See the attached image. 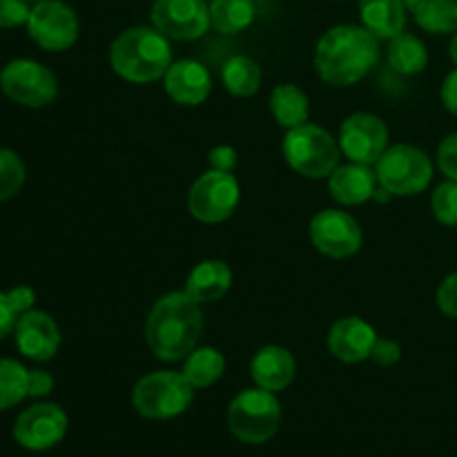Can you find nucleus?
<instances>
[{"mask_svg": "<svg viewBox=\"0 0 457 457\" xmlns=\"http://www.w3.org/2000/svg\"><path fill=\"white\" fill-rule=\"evenodd\" d=\"M204 333L201 303L190 295L168 293L152 306L145 324V339L154 357L163 361L186 360Z\"/></svg>", "mask_w": 457, "mask_h": 457, "instance_id": "f257e3e1", "label": "nucleus"}, {"mask_svg": "<svg viewBox=\"0 0 457 457\" xmlns=\"http://www.w3.org/2000/svg\"><path fill=\"white\" fill-rule=\"evenodd\" d=\"M379 58V38L366 27L337 25L326 31L315 49V70L324 83L348 87L364 79Z\"/></svg>", "mask_w": 457, "mask_h": 457, "instance_id": "f03ea898", "label": "nucleus"}, {"mask_svg": "<svg viewBox=\"0 0 457 457\" xmlns=\"http://www.w3.org/2000/svg\"><path fill=\"white\" fill-rule=\"evenodd\" d=\"M112 70L129 83H154L172 65V47L154 27H129L116 36L110 47Z\"/></svg>", "mask_w": 457, "mask_h": 457, "instance_id": "7ed1b4c3", "label": "nucleus"}, {"mask_svg": "<svg viewBox=\"0 0 457 457\" xmlns=\"http://www.w3.org/2000/svg\"><path fill=\"white\" fill-rule=\"evenodd\" d=\"M281 404L275 393L263 388L241 391L228 406V428L244 445H266L281 427Z\"/></svg>", "mask_w": 457, "mask_h": 457, "instance_id": "20e7f679", "label": "nucleus"}, {"mask_svg": "<svg viewBox=\"0 0 457 457\" xmlns=\"http://www.w3.org/2000/svg\"><path fill=\"white\" fill-rule=\"evenodd\" d=\"M284 156L290 168L302 177L326 179L339 168L342 147L324 128L303 123L286 134Z\"/></svg>", "mask_w": 457, "mask_h": 457, "instance_id": "39448f33", "label": "nucleus"}, {"mask_svg": "<svg viewBox=\"0 0 457 457\" xmlns=\"http://www.w3.org/2000/svg\"><path fill=\"white\" fill-rule=\"evenodd\" d=\"M195 397V386L183 373L156 370L134 384L132 404L145 420H172L186 413Z\"/></svg>", "mask_w": 457, "mask_h": 457, "instance_id": "423d86ee", "label": "nucleus"}, {"mask_svg": "<svg viewBox=\"0 0 457 457\" xmlns=\"http://www.w3.org/2000/svg\"><path fill=\"white\" fill-rule=\"evenodd\" d=\"M378 183L395 196H415L427 190L433 179V163L424 150L406 143L391 145L375 163Z\"/></svg>", "mask_w": 457, "mask_h": 457, "instance_id": "0eeeda50", "label": "nucleus"}, {"mask_svg": "<svg viewBox=\"0 0 457 457\" xmlns=\"http://www.w3.org/2000/svg\"><path fill=\"white\" fill-rule=\"evenodd\" d=\"M0 92L22 107H47L58 96V80L49 67L31 58H16L0 70Z\"/></svg>", "mask_w": 457, "mask_h": 457, "instance_id": "6e6552de", "label": "nucleus"}, {"mask_svg": "<svg viewBox=\"0 0 457 457\" xmlns=\"http://www.w3.org/2000/svg\"><path fill=\"white\" fill-rule=\"evenodd\" d=\"M239 181L232 172L208 170L201 174L187 195V210L204 223H221L235 214L239 205Z\"/></svg>", "mask_w": 457, "mask_h": 457, "instance_id": "1a4fd4ad", "label": "nucleus"}, {"mask_svg": "<svg viewBox=\"0 0 457 457\" xmlns=\"http://www.w3.org/2000/svg\"><path fill=\"white\" fill-rule=\"evenodd\" d=\"M80 22L62 0H40L31 7L27 34L45 52H65L79 40Z\"/></svg>", "mask_w": 457, "mask_h": 457, "instance_id": "9d476101", "label": "nucleus"}, {"mask_svg": "<svg viewBox=\"0 0 457 457\" xmlns=\"http://www.w3.org/2000/svg\"><path fill=\"white\" fill-rule=\"evenodd\" d=\"M67 427H70V418L61 406L52 404V402H38L18 415L16 424H13V440L22 449L40 453V451H49L58 442H62Z\"/></svg>", "mask_w": 457, "mask_h": 457, "instance_id": "9b49d317", "label": "nucleus"}, {"mask_svg": "<svg viewBox=\"0 0 457 457\" xmlns=\"http://www.w3.org/2000/svg\"><path fill=\"white\" fill-rule=\"evenodd\" d=\"M150 21L170 40H196L212 27L205 0H154Z\"/></svg>", "mask_w": 457, "mask_h": 457, "instance_id": "f8f14e48", "label": "nucleus"}, {"mask_svg": "<svg viewBox=\"0 0 457 457\" xmlns=\"http://www.w3.org/2000/svg\"><path fill=\"white\" fill-rule=\"evenodd\" d=\"M339 147L353 163L375 165L388 150L386 123L369 112H355L342 123Z\"/></svg>", "mask_w": 457, "mask_h": 457, "instance_id": "ddd939ff", "label": "nucleus"}, {"mask_svg": "<svg viewBox=\"0 0 457 457\" xmlns=\"http://www.w3.org/2000/svg\"><path fill=\"white\" fill-rule=\"evenodd\" d=\"M361 228L344 210H321L311 221V241L321 254L333 259H348L360 253Z\"/></svg>", "mask_w": 457, "mask_h": 457, "instance_id": "4468645a", "label": "nucleus"}, {"mask_svg": "<svg viewBox=\"0 0 457 457\" xmlns=\"http://www.w3.org/2000/svg\"><path fill=\"white\" fill-rule=\"evenodd\" d=\"M13 337H16L18 351L31 361L54 360L61 348V330L54 317L34 308L22 312L13 328Z\"/></svg>", "mask_w": 457, "mask_h": 457, "instance_id": "2eb2a0df", "label": "nucleus"}, {"mask_svg": "<svg viewBox=\"0 0 457 457\" xmlns=\"http://www.w3.org/2000/svg\"><path fill=\"white\" fill-rule=\"evenodd\" d=\"M375 342H378V333L361 317H344L330 326L328 351L346 364L370 360Z\"/></svg>", "mask_w": 457, "mask_h": 457, "instance_id": "dca6fc26", "label": "nucleus"}, {"mask_svg": "<svg viewBox=\"0 0 457 457\" xmlns=\"http://www.w3.org/2000/svg\"><path fill=\"white\" fill-rule=\"evenodd\" d=\"M165 79V92L174 103L186 107L201 105L212 92L210 71L196 61H177L170 65Z\"/></svg>", "mask_w": 457, "mask_h": 457, "instance_id": "f3484780", "label": "nucleus"}, {"mask_svg": "<svg viewBox=\"0 0 457 457\" xmlns=\"http://www.w3.org/2000/svg\"><path fill=\"white\" fill-rule=\"evenodd\" d=\"M297 373V361L293 353L284 346H263L250 361V375L259 388L279 393L293 384Z\"/></svg>", "mask_w": 457, "mask_h": 457, "instance_id": "a211bd4d", "label": "nucleus"}, {"mask_svg": "<svg viewBox=\"0 0 457 457\" xmlns=\"http://www.w3.org/2000/svg\"><path fill=\"white\" fill-rule=\"evenodd\" d=\"M328 190L337 204L342 205H361L373 199L378 190V174L364 163L339 165L328 177Z\"/></svg>", "mask_w": 457, "mask_h": 457, "instance_id": "6ab92c4d", "label": "nucleus"}, {"mask_svg": "<svg viewBox=\"0 0 457 457\" xmlns=\"http://www.w3.org/2000/svg\"><path fill=\"white\" fill-rule=\"evenodd\" d=\"M404 0H360V16L366 29L379 40H391L406 29Z\"/></svg>", "mask_w": 457, "mask_h": 457, "instance_id": "aec40b11", "label": "nucleus"}, {"mask_svg": "<svg viewBox=\"0 0 457 457\" xmlns=\"http://www.w3.org/2000/svg\"><path fill=\"white\" fill-rule=\"evenodd\" d=\"M232 288V270L226 262L208 259L187 275L186 293L199 303L219 302Z\"/></svg>", "mask_w": 457, "mask_h": 457, "instance_id": "412c9836", "label": "nucleus"}, {"mask_svg": "<svg viewBox=\"0 0 457 457\" xmlns=\"http://www.w3.org/2000/svg\"><path fill=\"white\" fill-rule=\"evenodd\" d=\"M270 112L281 128L293 129L306 123L308 114H311V105H308V96L297 85L284 83L272 89Z\"/></svg>", "mask_w": 457, "mask_h": 457, "instance_id": "4be33fe9", "label": "nucleus"}, {"mask_svg": "<svg viewBox=\"0 0 457 457\" xmlns=\"http://www.w3.org/2000/svg\"><path fill=\"white\" fill-rule=\"evenodd\" d=\"M257 16L254 0H212L210 3V25L219 34H239L248 29Z\"/></svg>", "mask_w": 457, "mask_h": 457, "instance_id": "5701e85b", "label": "nucleus"}, {"mask_svg": "<svg viewBox=\"0 0 457 457\" xmlns=\"http://www.w3.org/2000/svg\"><path fill=\"white\" fill-rule=\"evenodd\" d=\"M388 62L402 76L420 74L428 62L427 45L418 36L402 31L395 38L388 40Z\"/></svg>", "mask_w": 457, "mask_h": 457, "instance_id": "b1692460", "label": "nucleus"}, {"mask_svg": "<svg viewBox=\"0 0 457 457\" xmlns=\"http://www.w3.org/2000/svg\"><path fill=\"white\" fill-rule=\"evenodd\" d=\"M226 373V357L217 348H195L186 357L183 364V375L195 388H208L217 384Z\"/></svg>", "mask_w": 457, "mask_h": 457, "instance_id": "393cba45", "label": "nucleus"}, {"mask_svg": "<svg viewBox=\"0 0 457 457\" xmlns=\"http://www.w3.org/2000/svg\"><path fill=\"white\" fill-rule=\"evenodd\" d=\"M415 22L428 34H455L457 0H420L411 7Z\"/></svg>", "mask_w": 457, "mask_h": 457, "instance_id": "a878e982", "label": "nucleus"}, {"mask_svg": "<svg viewBox=\"0 0 457 457\" xmlns=\"http://www.w3.org/2000/svg\"><path fill=\"white\" fill-rule=\"evenodd\" d=\"M221 79L232 96H254L262 87V67L250 56H232L223 65Z\"/></svg>", "mask_w": 457, "mask_h": 457, "instance_id": "bb28decb", "label": "nucleus"}, {"mask_svg": "<svg viewBox=\"0 0 457 457\" xmlns=\"http://www.w3.org/2000/svg\"><path fill=\"white\" fill-rule=\"evenodd\" d=\"M29 370L16 360L0 357V411H9L27 397Z\"/></svg>", "mask_w": 457, "mask_h": 457, "instance_id": "cd10ccee", "label": "nucleus"}, {"mask_svg": "<svg viewBox=\"0 0 457 457\" xmlns=\"http://www.w3.org/2000/svg\"><path fill=\"white\" fill-rule=\"evenodd\" d=\"M25 177L27 170L21 156L13 150L0 147V204L21 192V187L25 186Z\"/></svg>", "mask_w": 457, "mask_h": 457, "instance_id": "c85d7f7f", "label": "nucleus"}, {"mask_svg": "<svg viewBox=\"0 0 457 457\" xmlns=\"http://www.w3.org/2000/svg\"><path fill=\"white\" fill-rule=\"evenodd\" d=\"M431 208L442 226H457V181H445L436 187L431 196Z\"/></svg>", "mask_w": 457, "mask_h": 457, "instance_id": "c756f323", "label": "nucleus"}, {"mask_svg": "<svg viewBox=\"0 0 457 457\" xmlns=\"http://www.w3.org/2000/svg\"><path fill=\"white\" fill-rule=\"evenodd\" d=\"M29 0H0V29H16L29 22Z\"/></svg>", "mask_w": 457, "mask_h": 457, "instance_id": "7c9ffc66", "label": "nucleus"}, {"mask_svg": "<svg viewBox=\"0 0 457 457\" xmlns=\"http://www.w3.org/2000/svg\"><path fill=\"white\" fill-rule=\"evenodd\" d=\"M437 168L446 179L457 181V132L449 134L437 147Z\"/></svg>", "mask_w": 457, "mask_h": 457, "instance_id": "2f4dec72", "label": "nucleus"}, {"mask_svg": "<svg viewBox=\"0 0 457 457\" xmlns=\"http://www.w3.org/2000/svg\"><path fill=\"white\" fill-rule=\"evenodd\" d=\"M437 308L451 320H457V272L446 277L436 293Z\"/></svg>", "mask_w": 457, "mask_h": 457, "instance_id": "473e14b6", "label": "nucleus"}, {"mask_svg": "<svg viewBox=\"0 0 457 457\" xmlns=\"http://www.w3.org/2000/svg\"><path fill=\"white\" fill-rule=\"evenodd\" d=\"M18 320H21V312H18L12 295L0 293V339H4L7 335L13 333Z\"/></svg>", "mask_w": 457, "mask_h": 457, "instance_id": "72a5a7b5", "label": "nucleus"}, {"mask_svg": "<svg viewBox=\"0 0 457 457\" xmlns=\"http://www.w3.org/2000/svg\"><path fill=\"white\" fill-rule=\"evenodd\" d=\"M402 357V348L400 344L393 342V339H379L375 342L373 353H370V360L379 366H393L397 364Z\"/></svg>", "mask_w": 457, "mask_h": 457, "instance_id": "f704fd0d", "label": "nucleus"}, {"mask_svg": "<svg viewBox=\"0 0 457 457\" xmlns=\"http://www.w3.org/2000/svg\"><path fill=\"white\" fill-rule=\"evenodd\" d=\"M54 391V378L47 370H29L27 375V397H47Z\"/></svg>", "mask_w": 457, "mask_h": 457, "instance_id": "c9c22d12", "label": "nucleus"}, {"mask_svg": "<svg viewBox=\"0 0 457 457\" xmlns=\"http://www.w3.org/2000/svg\"><path fill=\"white\" fill-rule=\"evenodd\" d=\"M208 163L212 170H221V172H232L237 165V150L230 145H217L210 150Z\"/></svg>", "mask_w": 457, "mask_h": 457, "instance_id": "e433bc0d", "label": "nucleus"}, {"mask_svg": "<svg viewBox=\"0 0 457 457\" xmlns=\"http://www.w3.org/2000/svg\"><path fill=\"white\" fill-rule=\"evenodd\" d=\"M442 105L451 112V114L457 116V70L451 71L449 76L442 83Z\"/></svg>", "mask_w": 457, "mask_h": 457, "instance_id": "4c0bfd02", "label": "nucleus"}, {"mask_svg": "<svg viewBox=\"0 0 457 457\" xmlns=\"http://www.w3.org/2000/svg\"><path fill=\"white\" fill-rule=\"evenodd\" d=\"M449 56H451V61H453L455 67H457V31H455L453 38H451V43H449Z\"/></svg>", "mask_w": 457, "mask_h": 457, "instance_id": "58836bf2", "label": "nucleus"}, {"mask_svg": "<svg viewBox=\"0 0 457 457\" xmlns=\"http://www.w3.org/2000/svg\"><path fill=\"white\" fill-rule=\"evenodd\" d=\"M404 3H406V4H409V9H411V7H413V4H415V3H420V0H404Z\"/></svg>", "mask_w": 457, "mask_h": 457, "instance_id": "ea45409f", "label": "nucleus"}, {"mask_svg": "<svg viewBox=\"0 0 457 457\" xmlns=\"http://www.w3.org/2000/svg\"><path fill=\"white\" fill-rule=\"evenodd\" d=\"M34 3H40V0H34Z\"/></svg>", "mask_w": 457, "mask_h": 457, "instance_id": "a19ab883", "label": "nucleus"}]
</instances>
